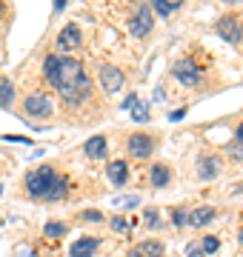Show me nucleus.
I'll return each instance as SVG.
<instances>
[{
	"label": "nucleus",
	"mask_w": 243,
	"mask_h": 257,
	"mask_svg": "<svg viewBox=\"0 0 243 257\" xmlns=\"http://www.w3.org/2000/svg\"><path fill=\"white\" fill-rule=\"evenodd\" d=\"M217 35L223 37L226 43L237 46V43L243 40V23H240V18H234V15L220 18V23H217Z\"/></svg>",
	"instance_id": "nucleus-3"
},
{
	"label": "nucleus",
	"mask_w": 243,
	"mask_h": 257,
	"mask_svg": "<svg viewBox=\"0 0 243 257\" xmlns=\"http://www.w3.org/2000/svg\"><path fill=\"white\" fill-rule=\"evenodd\" d=\"M152 186H158V189L169 186V169L166 166H155V169H152Z\"/></svg>",
	"instance_id": "nucleus-17"
},
{
	"label": "nucleus",
	"mask_w": 243,
	"mask_h": 257,
	"mask_svg": "<svg viewBox=\"0 0 243 257\" xmlns=\"http://www.w3.org/2000/svg\"><path fill=\"white\" fill-rule=\"evenodd\" d=\"M143 223H146V229H158L160 226V214L155 209H146V214H143Z\"/></svg>",
	"instance_id": "nucleus-20"
},
{
	"label": "nucleus",
	"mask_w": 243,
	"mask_h": 257,
	"mask_svg": "<svg viewBox=\"0 0 243 257\" xmlns=\"http://www.w3.org/2000/svg\"><path fill=\"white\" fill-rule=\"evenodd\" d=\"M97 246H100V240H97V237H80L75 246H72L69 254H72V257H94Z\"/></svg>",
	"instance_id": "nucleus-10"
},
{
	"label": "nucleus",
	"mask_w": 243,
	"mask_h": 257,
	"mask_svg": "<svg viewBox=\"0 0 243 257\" xmlns=\"http://www.w3.org/2000/svg\"><path fill=\"white\" fill-rule=\"evenodd\" d=\"M23 111L32 114V117H49V114H52V97L43 94V92L29 94L26 103H23Z\"/></svg>",
	"instance_id": "nucleus-4"
},
{
	"label": "nucleus",
	"mask_w": 243,
	"mask_h": 257,
	"mask_svg": "<svg viewBox=\"0 0 243 257\" xmlns=\"http://www.w3.org/2000/svg\"><path fill=\"white\" fill-rule=\"evenodd\" d=\"M132 35L135 37H143V35H149V29H152V12L146 9V6H141V12H138V18L132 20Z\"/></svg>",
	"instance_id": "nucleus-9"
},
{
	"label": "nucleus",
	"mask_w": 243,
	"mask_h": 257,
	"mask_svg": "<svg viewBox=\"0 0 243 257\" xmlns=\"http://www.w3.org/2000/svg\"><path fill=\"white\" fill-rule=\"evenodd\" d=\"M132 106H138V94H129V97L123 100V109H132Z\"/></svg>",
	"instance_id": "nucleus-29"
},
{
	"label": "nucleus",
	"mask_w": 243,
	"mask_h": 257,
	"mask_svg": "<svg viewBox=\"0 0 243 257\" xmlns=\"http://www.w3.org/2000/svg\"><path fill=\"white\" fill-rule=\"evenodd\" d=\"M0 15H3V6H0Z\"/></svg>",
	"instance_id": "nucleus-39"
},
{
	"label": "nucleus",
	"mask_w": 243,
	"mask_h": 257,
	"mask_svg": "<svg viewBox=\"0 0 243 257\" xmlns=\"http://www.w3.org/2000/svg\"><path fill=\"white\" fill-rule=\"evenodd\" d=\"M43 231H46L49 237H60V234H66V226H63V223H57V220H52Z\"/></svg>",
	"instance_id": "nucleus-21"
},
{
	"label": "nucleus",
	"mask_w": 243,
	"mask_h": 257,
	"mask_svg": "<svg viewBox=\"0 0 243 257\" xmlns=\"http://www.w3.org/2000/svg\"><path fill=\"white\" fill-rule=\"evenodd\" d=\"M186 254H189V257H203V251H200V246H195V243H192Z\"/></svg>",
	"instance_id": "nucleus-30"
},
{
	"label": "nucleus",
	"mask_w": 243,
	"mask_h": 257,
	"mask_svg": "<svg viewBox=\"0 0 243 257\" xmlns=\"http://www.w3.org/2000/svg\"><path fill=\"white\" fill-rule=\"evenodd\" d=\"M183 117H186V109H178V111L169 114V120H183Z\"/></svg>",
	"instance_id": "nucleus-31"
},
{
	"label": "nucleus",
	"mask_w": 243,
	"mask_h": 257,
	"mask_svg": "<svg viewBox=\"0 0 243 257\" xmlns=\"http://www.w3.org/2000/svg\"><path fill=\"white\" fill-rule=\"evenodd\" d=\"M152 6H155V9H158V15H163V18H166L169 12H172V9L166 6V0H152Z\"/></svg>",
	"instance_id": "nucleus-27"
},
{
	"label": "nucleus",
	"mask_w": 243,
	"mask_h": 257,
	"mask_svg": "<svg viewBox=\"0 0 243 257\" xmlns=\"http://www.w3.org/2000/svg\"><path fill=\"white\" fill-rule=\"evenodd\" d=\"M132 117L141 120V123H146V120H149V111H146V106H138V109L132 111Z\"/></svg>",
	"instance_id": "nucleus-25"
},
{
	"label": "nucleus",
	"mask_w": 243,
	"mask_h": 257,
	"mask_svg": "<svg viewBox=\"0 0 243 257\" xmlns=\"http://www.w3.org/2000/svg\"><path fill=\"white\" fill-rule=\"evenodd\" d=\"M240 243H243V231H240Z\"/></svg>",
	"instance_id": "nucleus-37"
},
{
	"label": "nucleus",
	"mask_w": 243,
	"mask_h": 257,
	"mask_svg": "<svg viewBox=\"0 0 243 257\" xmlns=\"http://www.w3.org/2000/svg\"><path fill=\"white\" fill-rule=\"evenodd\" d=\"M0 192H3V186H0Z\"/></svg>",
	"instance_id": "nucleus-40"
},
{
	"label": "nucleus",
	"mask_w": 243,
	"mask_h": 257,
	"mask_svg": "<svg viewBox=\"0 0 243 257\" xmlns=\"http://www.w3.org/2000/svg\"><path fill=\"white\" fill-rule=\"evenodd\" d=\"M129 257H143V251H138V248H135V251H129Z\"/></svg>",
	"instance_id": "nucleus-36"
},
{
	"label": "nucleus",
	"mask_w": 243,
	"mask_h": 257,
	"mask_svg": "<svg viewBox=\"0 0 243 257\" xmlns=\"http://www.w3.org/2000/svg\"><path fill=\"white\" fill-rule=\"evenodd\" d=\"M86 155L92 157V160H100V157H106V138L103 135H94V138L86 140Z\"/></svg>",
	"instance_id": "nucleus-12"
},
{
	"label": "nucleus",
	"mask_w": 243,
	"mask_h": 257,
	"mask_svg": "<svg viewBox=\"0 0 243 257\" xmlns=\"http://www.w3.org/2000/svg\"><path fill=\"white\" fill-rule=\"evenodd\" d=\"M55 169L52 166H40V169H35V172H29L26 175V192L29 197H35V200H46L49 189H52V183H55Z\"/></svg>",
	"instance_id": "nucleus-2"
},
{
	"label": "nucleus",
	"mask_w": 243,
	"mask_h": 257,
	"mask_svg": "<svg viewBox=\"0 0 243 257\" xmlns=\"http://www.w3.org/2000/svg\"><path fill=\"white\" fill-rule=\"evenodd\" d=\"M66 192H69V183H66L63 175H57L52 189H49V194H46V200H60V197H66Z\"/></svg>",
	"instance_id": "nucleus-15"
},
{
	"label": "nucleus",
	"mask_w": 243,
	"mask_h": 257,
	"mask_svg": "<svg viewBox=\"0 0 243 257\" xmlns=\"http://www.w3.org/2000/svg\"><path fill=\"white\" fill-rule=\"evenodd\" d=\"M237 146H243V123L237 126Z\"/></svg>",
	"instance_id": "nucleus-34"
},
{
	"label": "nucleus",
	"mask_w": 243,
	"mask_h": 257,
	"mask_svg": "<svg viewBox=\"0 0 243 257\" xmlns=\"http://www.w3.org/2000/svg\"><path fill=\"white\" fill-rule=\"evenodd\" d=\"M49 83L60 92V97H63L69 106H80V103L92 94V80H89V74L83 72V63L75 60V57H60L57 72Z\"/></svg>",
	"instance_id": "nucleus-1"
},
{
	"label": "nucleus",
	"mask_w": 243,
	"mask_h": 257,
	"mask_svg": "<svg viewBox=\"0 0 243 257\" xmlns=\"http://www.w3.org/2000/svg\"><path fill=\"white\" fill-rule=\"evenodd\" d=\"M180 3H183V0H166V6H169V9H178Z\"/></svg>",
	"instance_id": "nucleus-33"
},
{
	"label": "nucleus",
	"mask_w": 243,
	"mask_h": 257,
	"mask_svg": "<svg viewBox=\"0 0 243 257\" xmlns=\"http://www.w3.org/2000/svg\"><path fill=\"white\" fill-rule=\"evenodd\" d=\"M200 248H203L206 254H215L217 248H220V240H217V237H203V243H200Z\"/></svg>",
	"instance_id": "nucleus-22"
},
{
	"label": "nucleus",
	"mask_w": 243,
	"mask_h": 257,
	"mask_svg": "<svg viewBox=\"0 0 243 257\" xmlns=\"http://www.w3.org/2000/svg\"><path fill=\"white\" fill-rule=\"evenodd\" d=\"M186 217H189V214H186L183 209H175V211H172V220H175V226H186Z\"/></svg>",
	"instance_id": "nucleus-23"
},
{
	"label": "nucleus",
	"mask_w": 243,
	"mask_h": 257,
	"mask_svg": "<svg viewBox=\"0 0 243 257\" xmlns=\"http://www.w3.org/2000/svg\"><path fill=\"white\" fill-rule=\"evenodd\" d=\"M217 169H220L217 157H203V160L197 163V175H200V180H212V177L217 175Z\"/></svg>",
	"instance_id": "nucleus-14"
},
{
	"label": "nucleus",
	"mask_w": 243,
	"mask_h": 257,
	"mask_svg": "<svg viewBox=\"0 0 243 257\" xmlns=\"http://www.w3.org/2000/svg\"><path fill=\"white\" fill-rule=\"evenodd\" d=\"M57 46L63 49V52H72V49L80 46V29L75 26V23H69V26L57 35Z\"/></svg>",
	"instance_id": "nucleus-8"
},
{
	"label": "nucleus",
	"mask_w": 243,
	"mask_h": 257,
	"mask_svg": "<svg viewBox=\"0 0 243 257\" xmlns=\"http://www.w3.org/2000/svg\"><path fill=\"white\" fill-rule=\"evenodd\" d=\"M83 217L86 220H103V214L97 209H92V211H83Z\"/></svg>",
	"instance_id": "nucleus-28"
},
{
	"label": "nucleus",
	"mask_w": 243,
	"mask_h": 257,
	"mask_svg": "<svg viewBox=\"0 0 243 257\" xmlns=\"http://www.w3.org/2000/svg\"><path fill=\"white\" fill-rule=\"evenodd\" d=\"M229 3H237V0H229Z\"/></svg>",
	"instance_id": "nucleus-38"
},
{
	"label": "nucleus",
	"mask_w": 243,
	"mask_h": 257,
	"mask_svg": "<svg viewBox=\"0 0 243 257\" xmlns=\"http://www.w3.org/2000/svg\"><path fill=\"white\" fill-rule=\"evenodd\" d=\"M112 229L123 234V231H129V223L123 220V217H112Z\"/></svg>",
	"instance_id": "nucleus-24"
},
{
	"label": "nucleus",
	"mask_w": 243,
	"mask_h": 257,
	"mask_svg": "<svg viewBox=\"0 0 243 257\" xmlns=\"http://www.w3.org/2000/svg\"><path fill=\"white\" fill-rule=\"evenodd\" d=\"M123 83H126V77H123V72L117 66H109V63L100 66V86L109 94H117L123 89Z\"/></svg>",
	"instance_id": "nucleus-5"
},
{
	"label": "nucleus",
	"mask_w": 243,
	"mask_h": 257,
	"mask_svg": "<svg viewBox=\"0 0 243 257\" xmlns=\"http://www.w3.org/2000/svg\"><path fill=\"white\" fill-rule=\"evenodd\" d=\"M66 6V0H55V9H63Z\"/></svg>",
	"instance_id": "nucleus-35"
},
{
	"label": "nucleus",
	"mask_w": 243,
	"mask_h": 257,
	"mask_svg": "<svg viewBox=\"0 0 243 257\" xmlns=\"http://www.w3.org/2000/svg\"><path fill=\"white\" fill-rule=\"evenodd\" d=\"M152 149H155V140H152L149 135H132L129 138V152H132V157H138V160L152 157Z\"/></svg>",
	"instance_id": "nucleus-7"
},
{
	"label": "nucleus",
	"mask_w": 243,
	"mask_h": 257,
	"mask_svg": "<svg viewBox=\"0 0 243 257\" xmlns=\"http://www.w3.org/2000/svg\"><path fill=\"white\" fill-rule=\"evenodd\" d=\"M114 203H120V206H126V209H135V206H138V194H132V197H120V200H114Z\"/></svg>",
	"instance_id": "nucleus-26"
},
{
	"label": "nucleus",
	"mask_w": 243,
	"mask_h": 257,
	"mask_svg": "<svg viewBox=\"0 0 243 257\" xmlns=\"http://www.w3.org/2000/svg\"><path fill=\"white\" fill-rule=\"evenodd\" d=\"M141 248L146 257H163V243H158V240H146Z\"/></svg>",
	"instance_id": "nucleus-18"
},
{
	"label": "nucleus",
	"mask_w": 243,
	"mask_h": 257,
	"mask_svg": "<svg viewBox=\"0 0 243 257\" xmlns=\"http://www.w3.org/2000/svg\"><path fill=\"white\" fill-rule=\"evenodd\" d=\"M212 217H215V209H209V206H203V209L189 211L186 226H192V229H200V226H206V223H212Z\"/></svg>",
	"instance_id": "nucleus-11"
},
{
	"label": "nucleus",
	"mask_w": 243,
	"mask_h": 257,
	"mask_svg": "<svg viewBox=\"0 0 243 257\" xmlns=\"http://www.w3.org/2000/svg\"><path fill=\"white\" fill-rule=\"evenodd\" d=\"M18 257H38L32 248H23V251H18Z\"/></svg>",
	"instance_id": "nucleus-32"
},
{
	"label": "nucleus",
	"mask_w": 243,
	"mask_h": 257,
	"mask_svg": "<svg viewBox=\"0 0 243 257\" xmlns=\"http://www.w3.org/2000/svg\"><path fill=\"white\" fill-rule=\"evenodd\" d=\"M57 63H60V57H57V55H49L46 60H43V74H46V80H52V77H55Z\"/></svg>",
	"instance_id": "nucleus-19"
},
{
	"label": "nucleus",
	"mask_w": 243,
	"mask_h": 257,
	"mask_svg": "<svg viewBox=\"0 0 243 257\" xmlns=\"http://www.w3.org/2000/svg\"><path fill=\"white\" fill-rule=\"evenodd\" d=\"M109 180H112L114 186H123L129 180V166L123 163V160H114V163L109 166Z\"/></svg>",
	"instance_id": "nucleus-13"
},
{
	"label": "nucleus",
	"mask_w": 243,
	"mask_h": 257,
	"mask_svg": "<svg viewBox=\"0 0 243 257\" xmlns=\"http://www.w3.org/2000/svg\"><path fill=\"white\" fill-rule=\"evenodd\" d=\"M12 100H15V86L12 80L0 77V106H12Z\"/></svg>",
	"instance_id": "nucleus-16"
},
{
	"label": "nucleus",
	"mask_w": 243,
	"mask_h": 257,
	"mask_svg": "<svg viewBox=\"0 0 243 257\" xmlns=\"http://www.w3.org/2000/svg\"><path fill=\"white\" fill-rule=\"evenodd\" d=\"M175 77H178L183 86H197V83H200V66H197L195 60H180V63L175 66Z\"/></svg>",
	"instance_id": "nucleus-6"
}]
</instances>
